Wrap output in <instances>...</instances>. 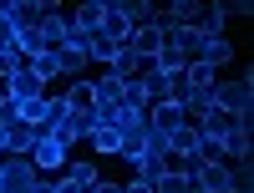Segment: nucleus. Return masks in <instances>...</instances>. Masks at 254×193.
I'll use <instances>...</instances> for the list:
<instances>
[{
	"mask_svg": "<svg viewBox=\"0 0 254 193\" xmlns=\"http://www.w3.org/2000/svg\"><path fill=\"white\" fill-rule=\"evenodd\" d=\"M208 102H214L219 112H229L239 127H254V71L219 76V81H214V92H208Z\"/></svg>",
	"mask_w": 254,
	"mask_h": 193,
	"instance_id": "nucleus-1",
	"label": "nucleus"
},
{
	"mask_svg": "<svg viewBox=\"0 0 254 193\" xmlns=\"http://www.w3.org/2000/svg\"><path fill=\"white\" fill-rule=\"evenodd\" d=\"M188 183L203 193H234L249 188V168H229V163H188Z\"/></svg>",
	"mask_w": 254,
	"mask_h": 193,
	"instance_id": "nucleus-2",
	"label": "nucleus"
},
{
	"mask_svg": "<svg viewBox=\"0 0 254 193\" xmlns=\"http://www.w3.org/2000/svg\"><path fill=\"white\" fill-rule=\"evenodd\" d=\"M36 183H41V173L26 153H0V193H31Z\"/></svg>",
	"mask_w": 254,
	"mask_h": 193,
	"instance_id": "nucleus-3",
	"label": "nucleus"
},
{
	"mask_svg": "<svg viewBox=\"0 0 254 193\" xmlns=\"http://www.w3.org/2000/svg\"><path fill=\"white\" fill-rule=\"evenodd\" d=\"M26 158L36 163V173H41V178H51V173H61V168H66V158H71V153H66V147H61L56 137H46V132H41V137H36V147H31Z\"/></svg>",
	"mask_w": 254,
	"mask_h": 193,
	"instance_id": "nucleus-4",
	"label": "nucleus"
},
{
	"mask_svg": "<svg viewBox=\"0 0 254 193\" xmlns=\"http://www.w3.org/2000/svg\"><path fill=\"white\" fill-rule=\"evenodd\" d=\"M163 46H168V26H163V15L153 20V26H137V31H132V41H127V51H132L137 61H153Z\"/></svg>",
	"mask_w": 254,
	"mask_h": 193,
	"instance_id": "nucleus-5",
	"label": "nucleus"
},
{
	"mask_svg": "<svg viewBox=\"0 0 254 193\" xmlns=\"http://www.w3.org/2000/svg\"><path fill=\"white\" fill-rule=\"evenodd\" d=\"M66 20H71V31L92 36V31H102V20H107V0H81V5H76Z\"/></svg>",
	"mask_w": 254,
	"mask_h": 193,
	"instance_id": "nucleus-6",
	"label": "nucleus"
},
{
	"mask_svg": "<svg viewBox=\"0 0 254 193\" xmlns=\"http://www.w3.org/2000/svg\"><path fill=\"white\" fill-rule=\"evenodd\" d=\"M0 15L10 20V31H31V26H41V5H36V0H0Z\"/></svg>",
	"mask_w": 254,
	"mask_h": 193,
	"instance_id": "nucleus-7",
	"label": "nucleus"
},
{
	"mask_svg": "<svg viewBox=\"0 0 254 193\" xmlns=\"http://www.w3.org/2000/svg\"><path fill=\"white\" fill-rule=\"evenodd\" d=\"M193 127H198V137H208V142H224V137H229V132H234V127H239V122H234V117H229V112H219V107H208V112H203V117H198Z\"/></svg>",
	"mask_w": 254,
	"mask_h": 193,
	"instance_id": "nucleus-8",
	"label": "nucleus"
},
{
	"mask_svg": "<svg viewBox=\"0 0 254 193\" xmlns=\"http://www.w3.org/2000/svg\"><path fill=\"white\" fill-rule=\"evenodd\" d=\"M198 61H203L208 71H224V66H234V41H229V36H214V41H203Z\"/></svg>",
	"mask_w": 254,
	"mask_h": 193,
	"instance_id": "nucleus-9",
	"label": "nucleus"
},
{
	"mask_svg": "<svg viewBox=\"0 0 254 193\" xmlns=\"http://www.w3.org/2000/svg\"><path fill=\"white\" fill-rule=\"evenodd\" d=\"M87 66H92L87 51H76V46H61V51H56V71H61V81H81V76H87Z\"/></svg>",
	"mask_w": 254,
	"mask_h": 193,
	"instance_id": "nucleus-10",
	"label": "nucleus"
},
{
	"mask_svg": "<svg viewBox=\"0 0 254 193\" xmlns=\"http://www.w3.org/2000/svg\"><path fill=\"white\" fill-rule=\"evenodd\" d=\"M92 92H97V112H117V107H122V81L112 71L92 76Z\"/></svg>",
	"mask_w": 254,
	"mask_h": 193,
	"instance_id": "nucleus-11",
	"label": "nucleus"
},
{
	"mask_svg": "<svg viewBox=\"0 0 254 193\" xmlns=\"http://www.w3.org/2000/svg\"><path fill=\"white\" fill-rule=\"evenodd\" d=\"M142 153H147V122H142V127H127V132H117V158H122L127 168H132Z\"/></svg>",
	"mask_w": 254,
	"mask_h": 193,
	"instance_id": "nucleus-12",
	"label": "nucleus"
},
{
	"mask_svg": "<svg viewBox=\"0 0 254 193\" xmlns=\"http://www.w3.org/2000/svg\"><path fill=\"white\" fill-rule=\"evenodd\" d=\"M5 87H10V102H36V97H46V87H41V76H36L31 66H20Z\"/></svg>",
	"mask_w": 254,
	"mask_h": 193,
	"instance_id": "nucleus-13",
	"label": "nucleus"
},
{
	"mask_svg": "<svg viewBox=\"0 0 254 193\" xmlns=\"http://www.w3.org/2000/svg\"><path fill=\"white\" fill-rule=\"evenodd\" d=\"M198 10H203V0H173V5H158L163 26H198Z\"/></svg>",
	"mask_w": 254,
	"mask_h": 193,
	"instance_id": "nucleus-14",
	"label": "nucleus"
},
{
	"mask_svg": "<svg viewBox=\"0 0 254 193\" xmlns=\"http://www.w3.org/2000/svg\"><path fill=\"white\" fill-rule=\"evenodd\" d=\"M183 81H188V97H208V92H214V81H219V71H208L203 61H188V66H183Z\"/></svg>",
	"mask_w": 254,
	"mask_h": 193,
	"instance_id": "nucleus-15",
	"label": "nucleus"
},
{
	"mask_svg": "<svg viewBox=\"0 0 254 193\" xmlns=\"http://www.w3.org/2000/svg\"><path fill=\"white\" fill-rule=\"evenodd\" d=\"M66 107L71 112H97V92H92V76H81V81H66Z\"/></svg>",
	"mask_w": 254,
	"mask_h": 193,
	"instance_id": "nucleus-16",
	"label": "nucleus"
},
{
	"mask_svg": "<svg viewBox=\"0 0 254 193\" xmlns=\"http://www.w3.org/2000/svg\"><path fill=\"white\" fill-rule=\"evenodd\" d=\"M168 153H178V158L193 163V153H198V127H193V122L173 127V132H168Z\"/></svg>",
	"mask_w": 254,
	"mask_h": 193,
	"instance_id": "nucleus-17",
	"label": "nucleus"
},
{
	"mask_svg": "<svg viewBox=\"0 0 254 193\" xmlns=\"http://www.w3.org/2000/svg\"><path fill=\"white\" fill-rule=\"evenodd\" d=\"M117 10H122V20H127V26H153V20H158V5H153V0H117Z\"/></svg>",
	"mask_w": 254,
	"mask_h": 193,
	"instance_id": "nucleus-18",
	"label": "nucleus"
},
{
	"mask_svg": "<svg viewBox=\"0 0 254 193\" xmlns=\"http://www.w3.org/2000/svg\"><path fill=\"white\" fill-rule=\"evenodd\" d=\"M61 178H71L76 188H92V183L102 178V168H97L92 158H66V168H61Z\"/></svg>",
	"mask_w": 254,
	"mask_h": 193,
	"instance_id": "nucleus-19",
	"label": "nucleus"
},
{
	"mask_svg": "<svg viewBox=\"0 0 254 193\" xmlns=\"http://www.w3.org/2000/svg\"><path fill=\"white\" fill-rule=\"evenodd\" d=\"M66 31H71V20L66 15H51V20H41V46H46L51 56L66 46Z\"/></svg>",
	"mask_w": 254,
	"mask_h": 193,
	"instance_id": "nucleus-20",
	"label": "nucleus"
},
{
	"mask_svg": "<svg viewBox=\"0 0 254 193\" xmlns=\"http://www.w3.org/2000/svg\"><path fill=\"white\" fill-rule=\"evenodd\" d=\"M87 147L97 158H117V127H92L87 132Z\"/></svg>",
	"mask_w": 254,
	"mask_h": 193,
	"instance_id": "nucleus-21",
	"label": "nucleus"
},
{
	"mask_svg": "<svg viewBox=\"0 0 254 193\" xmlns=\"http://www.w3.org/2000/svg\"><path fill=\"white\" fill-rule=\"evenodd\" d=\"M117 51H127V46H117V41H112L107 31H92V41H87V56H92V61H102V66H107V61H112Z\"/></svg>",
	"mask_w": 254,
	"mask_h": 193,
	"instance_id": "nucleus-22",
	"label": "nucleus"
},
{
	"mask_svg": "<svg viewBox=\"0 0 254 193\" xmlns=\"http://www.w3.org/2000/svg\"><path fill=\"white\" fill-rule=\"evenodd\" d=\"M107 71H112L117 81H137V76H142V61H137L132 51H117V56L107 61Z\"/></svg>",
	"mask_w": 254,
	"mask_h": 193,
	"instance_id": "nucleus-23",
	"label": "nucleus"
},
{
	"mask_svg": "<svg viewBox=\"0 0 254 193\" xmlns=\"http://www.w3.org/2000/svg\"><path fill=\"white\" fill-rule=\"evenodd\" d=\"M26 66L41 76V87H51V81H61V71H56V56L46 51V56H36V61H26Z\"/></svg>",
	"mask_w": 254,
	"mask_h": 193,
	"instance_id": "nucleus-24",
	"label": "nucleus"
},
{
	"mask_svg": "<svg viewBox=\"0 0 254 193\" xmlns=\"http://www.w3.org/2000/svg\"><path fill=\"white\" fill-rule=\"evenodd\" d=\"M183 66H188V61H183V56H178V51H168V46H163V51H158V56H153V71H163V76H178V71H183Z\"/></svg>",
	"mask_w": 254,
	"mask_h": 193,
	"instance_id": "nucleus-25",
	"label": "nucleus"
},
{
	"mask_svg": "<svg viewBox=\"0 0 254 193\" xmlns=\"http://www.w3.org/2000/svg\"><path fill=\"white\" fill-rule=\"evenodd\" d=\"M122 107H132V112H147V92H142V81H122Z\"/></svg>",
	"mask_w": 254,
	"mask_h": 193,
	"instance_id": "nucleus-26",
	"label": "nucleus"
},
{
	"mask_svg": "<svg viewBox=\"0 0 254 193\" xmlns=\"http://www.w3.org/2000/svg\"><path fill=\"white\" fill-rule=\"evenodd\" d=\"M10 122H20V107L5 97V102H0V127H10Z\"/></svg>",
	"mask_w": 254,
	"mask_h": 193,
	"instance_id": "nucleus-27",
	"label": "nucleus"
},
{
	"mask_svg": "<svg viewBox=\"0 0 254 193\" xmlns=\"http://www.w3.org/2000/svg\"><path fill=\"white\" fill-rule=\"evenodd\" d=\"M122 193H153V178H127Z\"/></svg>",
	"mask_w": 254,
	"mask_h": 193,
	"instance_id": "nucleus-28",
	"label": "nucleus"
},
{
	"mask_svg": "<svg viewBox=\"0 0 254 193\" xmlns=\"http://www.w3.org/2000/svg\"><path fill=\"white\" fill-rule=\"evenodd\" d=\"M31 193H51V178H41V183H36V188H31Z\"/></svg>",
	"mask_w": 254,
	"mask_h": 193,
	"instance_id": "nucleus-29",
	"label": "nucleus"
},
{
	"mask_svg": "<svg viewBox=\"0 0 254 193\" xmlns=\"http://www.w3.org/2000/svg\"><path fill=\"white\" fill-rule=\"evenodd\" d=\"M5 97H10V87H5V81H0V102H5Z\"/></svg>",
	"mask_w": 254,
	"mask_h": 193,
	"instance_id": "nucleus-30",
	"label": "nucleus"
},
{
	"mask_svg": "<svg viewBox=\"0 0 254 193\" xmlns=\"http://www.w3.org/2000/svg\"><path fill=\"white\" fill-rule=\"evenodd\" d=\"M188 193H203V188H193V183H188Z\"/></svg>",
	"mask_w": 254,
	"mask_h": 193,
	"instance_id": "nucleus-31",
	"label": "nucleus"
},
{
	"mask_svg": "<svg viewBox=\"0 0 254 193\" xmlns=\"http://www.w3.org/2000/svg\"><path fill=\"white\" fill-rule=\"evenodd\" d=\"M87 193H92V188H87Z\"/></svg>",
	"mask_w": 254,
	"mask_h": 193,
	"instance_id": "nucleus-32",
	"label": "nucleus"
}]
</instances>
